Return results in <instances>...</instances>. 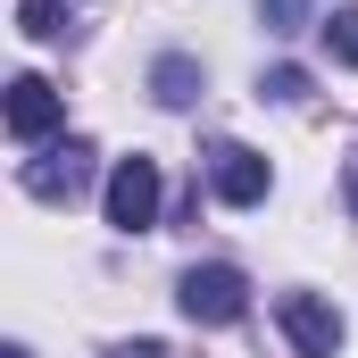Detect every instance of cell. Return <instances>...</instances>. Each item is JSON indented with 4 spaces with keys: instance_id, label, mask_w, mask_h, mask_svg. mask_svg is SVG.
Listing matches in <instances>:
<instances>
[{
    "instance_id": "obj_1",
    "label": "cell",
    "mask_w": 358,
    "mask_h": 358,
    "mask_svg": "<svg viewBox=\"0 0 358 358\" xmlns=\"http://www.w3.org/2000/svg\"><path fill=\"white\" fill-rule=\"evenodd\" d=\"M17 183H25L42 208L84 200V183H92V142H76V134H67V142H50L42 159H25V167H17Z\"/></svg>"
},
{
    "instance_id": "obj_3",
    "label": "cell",
    "mask_w": 358,
    "mask_h": 358,
    "mask_svg": "<svg viewBox=\"0 0 358 358\" xmlns=\"http://www.w3.org/2000/svg\"><path fill=\"white\" fill-rule=\"evenodd\" d=\"M208 183H217L225 208H259L267 183H275V167L250 150V142H208Z\"/></svg>"
},
{
    "instance_id": "obj_8",
    "label": "cell",
    "mask_w": 358,
    "mask_h": 358,
    "mask_svg": "<svg viewBox=\"0 0 358 358\" xmlns=\"http://www.w3.org/2000/svg\"><path fill=\"white\" fill-rule=\"evenodd\" d=\"M17 34L25 42H67L76 17H67V0H17Z\"/></svg>"
},
{
    "instance_id": "obj_7",
    "label": "cell",
    "mask_w": 358,
    "mask_h": 358,
    "mask_svg": "<svg viewBox=\"0 0 358 358\" xmlns=\"http://www.w3.org/2000/svg\"><path fill=\"white\" fill-rule=\"evenodd\" d=\"M150 92H159V100H167V108H192V100H200V59H183V50H167V59H159V67H150Z\"/></svg>"
},
{
    "instance_id": "obj_6",
    "label": "cell",
    "mask_w": 358,
    "mask_h": 358,
    "mask_svg": "<svg viewBox=\"0 0 358 358\" xmlns=\"http://www.w3.org/2000/svg\"><path fill=\"white\" fill-rule=\"evenodd\" d=\"M59 117H67V100L42 84V76H17V84H8V134H17V142H42Z\"/></svg>"
},
{
    "instance_id": "obj_2",
    "label": "cell",
    "mask_w": 358,
    "mask_h": 358,
    "mask_svg": "<svg viewBox=\"0 0 358 358\" xmlns=\"http://www.w3.org/2000/svg\"><path fill=\"white\" fill-rule=\"evenodd\" d=\"M176 308L192 317V325H234V317L250 308V283H242L234 267H192L176 283Z\"/></svg>"
},
{
    "instance_id": "obj_10",
    "label": "cell",
    "mask_w": 358,
    "mask_h": 358,
    "mask_svg": "<svg viewBox=\"0 0 358 358\" xmlns=\"http://www.w3.org/2000/svg\"><path fill=\"white\" fill-rule=\"evenodd\" d=\"M259 17H267L275 34H300V17H308V0H259Z\"/></svg>"
},
{
    "instance_id": "obj_5",
    "label": "cell",
    "mask_w": 358,
    "mask_h": 358,
    "mask_svg": "<svg viewBox=\"0 0 358 358\" xmlns=\"http://www.w3.org/2000/svg\"><path fill=\"white\" fill-rule=\"evenodd\" d=\"M275 317H283V334H292L300 358H334V350H342V308H325L317 292H283Z\"/></svg>"
},
{
    "instance_id": "obj_14",
    "label": "cell",
    "mask_w": 358,
    "mask_h": 358,
    "mask_svg": "<svg viewBox=\"0 0 358 358\" xmlns=\"http://www.w3.org/2000/svg\"><path fill=\"white\" fill-rule=\"evenodd\" d=\"M0 358H34V350H0Z\"/></svg>"
},
{
    "instance_id": "obj_9",
    "label": "cell",
    "mask_w": 358,
    "mask_h": 358,
    "mask_svg": "<svg viewBox=\"0 0 358 358\" xmlns=\"http://www.w3.org/2000/svg\"><path fill=\"white\" fill-rule=\"evenodd\" d=\"M325 42H334L342 67H358V8H334V17H325Z\"/></svg>"
},
{
    "instance_id": "obj_12",
    "label": "cell",
    "mask_w": 358,
    "mask_h": 358,
    "mask_svg": "<svg viewBox=\"0 0 358 358\" xmlns=\"http://www.w3.org/2000/svg\"><path fill=\"white\" fill-rule=\"evenodd\" d=\"M117 358H167V350H159V342H125Z\"/></svg>"
},
{
    "instance_id": "obj_13",
    "label": "cell",
    "mask_w": 358,
    "mask_h": 358,
    "mask_svg": "<svg viewBox=\"0 0 358 358\" xmlns=\"http://www.w3.org/2000/svg\"><path fill=\"white\" fill-rule=\"evenodd\" d=\"M350 208H358V159H350Z\"/></svg>"
},
{
    "instance_id": "obj_4",
    "label": "cell",
    "mask_w": 358,
    "mask_h": 358,
    "mask_svg": "<svg viewBox=\"0 0 358 358\" xmlns=\"http://www.w3.org/2000/svg\"><path fill=\"white\" fill-rule=\"evenodd\" d=\"M108 225L117 234H150L159 225V167L150 159H117V176H108Z\"/></svg>"
},
{
    "instance_id": "obj_11",
    "label": "cell",
    "mask_w": 358,
    "mask_h": 358,
    "mask_svg": "<svg viewBox=\"0 0 358 358\" xmlns=\"http://www.w3.org/2000/svg\"><path fill=\"white\" fill-rule=\"evenodd\" d=\"M267 100H308V67H275V76H267Z\"/></svg>"
}]
</instances>
